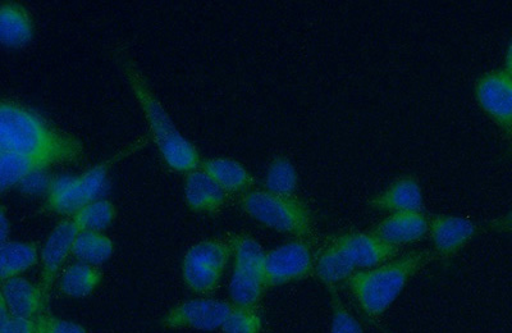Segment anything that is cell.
<instances>
[{
	"label": "cell",
	"instance_id": "cell-23",
	"mask_svg": "<svg viewBox=\"0 0 512 333\" xmlns=\"http://www.w3.org/2000/svg\"><path fill=\"white\" fill-rule=\"evenodd\" d=\"M47 164L26 155L0 150V189L6 191L20 185L30 173L47 170Z\"/></svg>",
	"mask_w": 512,
	"mask_h": 333
},
{
	"label": "cell",
	"instance_id": "cell-19",
	"mask_svg": "<svg viewBox=\"0 0 512 333\" xmlns=\"http://www.w3.org/2000/svg\"><path fill=\"white\" fill-rule=\"evenodd\" d=\"M102 278L98 267L76 262L64 269L59 278V290L70 298H85L94 293Z\"/></svg>",
	"mask_w": 512,
	"mask_h": 333
},
{
	"label": "cell",
	"instance_id": "cell-26",
	"mask_svg": "<svg viewBox=\"0 0 512 333\" xmlns=\"http://www.w3.org/2000/svg\"><path fill=\"white\" fill-rule=\"evenodd\" d=\"M299 185L296 168L286 158H277L268 168L265 176V190L281 196H295Z\"/></svg>",
	"mask_w": 512,
	"mask_h": 333
},
{
	"label": "cell",
	"instance_id": "cell-21",
	"mask_svg": "<svg viewBox=\"0 0 512 333\" xmlns=\"http://www.w3.org/2000/svg\"><path fill=\"white\" fill-rule=\"evenodd\" d=\"M267 289L264 276L260 273L233 268L230 295L235 307L256 308Z\"/></svg>",
	"mask_w": 512,
	"mask_h": 333
},
{
	"label": "cell",
	"instance_id": "cell-17",
	"mask_svg": "<svg viewBox=\"0 0 512 333\" xmlns=\"http://www.w3.org/2000/svg\"><path fill=\"white\" fill-rule=\"evenodd\" d=\"M201 167L226 193H248L254 185V177L235 159L210 158Z\"/></svg>",
	"mask_w": 512,
	"mask_h": 333
},
{
	"label": "cell",
	"instance_id": "cell-1",
	"mask_svg": "<svg viewBox=\"0 0 512 333\" xmlns=\"http://www.w3.org/2000/svg\"><path fill=\"white\" fill-rule=\"evenodd\" d=\"M0 150L52 166L75 162L84 153L79 140L50 127L38 114L4 99L0 107Z\"/></svg>",
	"mask_w": 512,
	"mask_h": 333
},
{
	"label": "cell",
	"instance_id": "cell-34",
	"mask_svg": "<svg viewBox=\"0 0 512 333\" xmlns=\"http://www.w3.org/2000/svg\"><path fill=\"white\" fill-rule=\"evenodd\" d=\"M491 227L498 232H512V209L504 217L493 221Z\"/></svg>",
	"mask_w": 512,
	"mask_h": 333
},
{
	"label": "cell",
	"instance_id": "cell-20",
	"mask_svg": "<svg viewBox=\"0 0 512 333\" xmlns=\"http://www.w3.org/2000/svg\"><path fill=\"white\" fill-rule=\"evenodd\" d=\"M39 260L38 248L32 243L8 241L0 248V277L2 281L13 277H21Z\"/></svg>",
	"mask_w": 512,
	"mask_h": 333
},
{
	"label": "cell",
	"instance_id": "cell-14",
	"mask_svg": "<svg viewBox=\"0 0 512 333\" xmlns=\"http://www.w3.org/2000/svg\"><path fill=\"white\" fill-rule=\"evenodd\" d=\"M423 203L422 187L413 176L401 177L392 182L383 193L370 200V205L377 211L390 213L422 212Z\"/></svg>",
	"mask_w": 512,
	"mask_h": 333
},
{
	"label": "cell",
	"instance_id": "cell-22",
	"mask_svg": "<svg viewBox=\"0 0 512 333\" xmlns=\"http://www.w3.org/2000/svg\"><path fill=\"white\" fill-rule=\"evenodd\" d=\"M114 252L113 241L103 232L80 231L72 255L79 262L98 267L108 262Z\"/></svg>",
	"mask_w": 512,
	"mask_h": 333
},
{
	"label": "cell",
	"instance_id": "cell-10",
	"mask_svg": "<svg viewBox=\"0 0 512 333\" xmlns=\"http://www.w3.org/2000/svg\"><path fill=\"white\" fill-rule=\"evenodd\" d=\"M344 250L356 269H370L391 262L399 249L386 243L374 232H349L333 239Z\"/></svg>",
	"mask_w": 512,
	"mask_h": 333
},
{
	"label": "cell",
	"instance_id": "cell-28",
	"mask_svg": "<svg viewBox=\"0 0 512 333\" xmlns=\"http://www.w3.org/2000/svg\"><path fill=\"white\" fill-rule=\"evenodd\" d=\"M185 257L198 260L223 273L232 257V246L230 241L226 243L223 240H204L192 246Z\"/></svg>",
	"mask_w": 512,
	"mask_h": 333
},
{
	"label": "cell",
	"instance_id": "cell-32",
	"mask_svg": "<svg viewBox=\"0 0 512 333\" xmlns=\"http://www.w3.org/2000/svg\"><path fill=\"white\" fill-rule=\"evenodd\" d=\"M39 326L43 328L45 333H88L81 325L75 322L66 321L52 316H39L36 318Z\"/></svg>",
	"mask_w": 512,
	"mask_h": 333
},
{
	"label": "cell",
	"instance_id": "cell-35",
	"mask_svg": "<svg viewBox=\"0 0 512 333\" xmlns=\"http://www.w3.org/2000/svg\"><path fill=\"white\" fill-rule=\"evenodd\" d=\"M11 231V225H9L8 218L4 209L0 214V237H2V245L8 243V235Z\"/></svg>",
	"mask_w": 512,
	"mask_h": 333
},
{
	"label": "cell",
	"instance_id": "cell-27",
	"mask_svg": "<svg viewBox=\"0 0 512 333\" xmlns=\"http://www.w3.org/2000/svg\"><path fill=\"white\" fill-rule=\"evenodd\" d=\"M182 276L186 285L195 293L210 294L221 284L223 273L205 266L198 260L185 257L182 263Z\"/></svg>",
	"mask_w": 512,
	"mask_h": 333
},
{
	"label": "cell",
	"instance_id": "cell-25",
	"mask_svg": "<svg viewBox=\"0 0 512 333\" xmlns=\"http://www.w3.org/2000/svg\"><path fill=\"white\" fill-rule=\"evenodd\" d=\"M232 255L235 258V268L246 269L264 276L265 258L267 252L253 237L239 235L230 240Z\"/></svg>",
	"mask_w": 512,
	"mask_h": 333
},
{
	"label": "cell",
	"instance_id": "cell-12",
	"mask_svg": "<svg viewBox=\"0 0 512 333\" xmlns=\"http://www.w3.org/2000/svg\"><path fill=\"white\" fill-rule=\"evenodd\" d=\"M373 232L386 243L400 248L429 234V220L419 211L391 213L374 227Z\"/></svg>",
	"mask_w": 512,
	"mask_h": 333
},
{
	"label": "cell",
	"instance_id": "cell-8",
	"mask_svg": "<svg viewBox=\"0 0 512 333\" xmlns=\"http://www.w3.org/2000/svg\"><path fill=\"white\" fill-rule=\"evenodd\" d=\"M475 94L483 111L511 135L512 77L505 70L488 72L477 82Z\"/></svg>",
	"mask_w": 512,
	"mask_h": 333
},
{
	"label": "cell",
	"instance_id": "cell-37",
	"mask_svg": "<svg viewBox=\"0 0 512 333\" xmlns=\"http://www.w3.org/2000/svg\"><path fill=\"white\" fill-rule=\"evenodd\" d=\"M36 323H38V321H36ZM35 333H45V331L43 330V328H41L39 326V323H38V328H36V332Z\"/></svg>",
	"mask_w": 512,
	"mask_h": 333
},
{
	"label": "cell",
	"instance_id": "cell-11",
	"mask_svg": "<svg viewBox=\"0 0 512 333\" xmlns=\"http://www.w3.org/2000/svg\"><path fill=\"white\" fill-rule=\"evenodd\" d=\"M477 234V226L468 218L454 216H436L429 220L434 250L442 258L452 257L460 252Z\"/></svg>",
	"mask_w": 512,
	"mask_h": 333
},
{
	"label": "cell",
	"instance_id": "cell-15",
	"mask_svg": "<svg viewBox=\"0 0 512 333\" xmlns=\"http://www.w3.org/2000/svg\"><path fill=\"white\" fill-rule=\"evenodd\" d=\"M186 203L196 212L213 213L226 204L227 193L204 170L187 173Z\"/></svg>",
	"mask_w": 512,
	"mask_h": 333
},
{
	"label": "cell",
	"instance_id": "cell-16",
	"mask_svg": "<svg viewBox=\"0 0 512 333\" xmlns=\"http://www.w3.org/2000/svg\"><path fill=\"white\" fill-rule=\"evenodd\" d=\"M34 35L29 11L21 4L7 2L0 8V40L8 48H21L29 44Z\"/></svg>",
	"mask_w": 512,
	"mask_h": 333
},
{
	"label": "cell",
	"instance_id": "cell-29",
	"mask_svg": "<svg viewBox=\"0 0 512 333\" xmlns=\"http://www.w3.org/2000/svg\"><path fill=\"white\" fill-rule=\"evenodd\" d=\"M262 317L256 308L233 307L222 326L223 333H260Z\"/></svg>",
	"mask_w": 512,
	"mask_h": 333
},
{
	"label": "cell",
	"instance_id": "cell-9",
	"mask_svg": "<svg viewBox=\"0 0 512 333\" xmlns=\"http://www.w3.org/2000/svg\"><path fill=\"white\" fill-rule=\"evenodd\" d=\"M79 232L76 223L70 218L58 223L45 241L44 248L41 250L40 287L47 298L64 263L73 252V245Z\"/></svg>",
	"mask_w": 512,
	"mask_h": 333
},
{
	"label": "cell",
	"instance_id": "cell-18",
	"mask_svg": "<svg viewBox=\"0 0 512 333\" xmlns=\"http://www.w3.org/2000/svg\"><path fill=\"white\" fill-rule=\"evenodd\" d=\"M358 271L340 245L332 240L315 259L314 272L319 280L333 289L340 282H347Z\"/></svg>",
	"mask_w": 512,
	"mask_h": 333
},
{
	"label": "cell",
	"instance_id": "cell-33",
	"mask_svg": "<svg viewBox=\"0 0 512 333\" xmlns=\"http://www.w3.org/2000/svg\"><path fill=\"white\" fill-rule=\"evenodd\" d=\"M38 328L36 319L9 317L0 322V333H35Z\"/></svg>",
	"mask_w": 512,
	"mask_h": 333
},
{
	"label": "cell",
	"instance_id": "cell-2",
	"mask_svg": "<svg viewBox=\"0 0 512 333\" xmlns=\"http://www.w3.org/2000/svg\"><path fill=\"white\" fill-rule=\"evenodd\" d=\"M432 258L427 250L411 252L382 266L356 271L346 284L360 308L370 317H379L390 309L411 278Z\"/></svg>",
	"mask_w": 512,
	"mask_h": 333
},
{
	"label": "cell",
	"instance_id": "cell-6",
	"mask_svg": "<svg viewBox=\"0 0 512 333\" xmlns=\"http://www.w3.org/2000/svg\"><path fill=\"white\" fill-rule=\"evenodd\" d=\"M315 258L308 240L296 239L267 253L264 280L268 287L304 280L312 275Z\"/></svg>",
	"mask_w": 512,
	"mask_h": 333
},
{
	"label": "cell",
	"instance_id": "cell-7",
	"mask_svg": "<svg viewBox=\"0 0 512 333\" xmlns=\"http://www.w3.org/2000/svg\"><path fill=\"white\" fill-rule=\"evenodd\" d=\"M232 305L216 299H192L173 308L163 319L168 328L216 331L222 328Z\"/></svg>",
	"mask_w": 512,
	"mask_h": 333
},
{
	"label": "cell",
	"instance_id": "cell-13",
	"mask_svg": "<svg viewBox=\"0 0 512 333\" xmlns=\"http://www.w3.org/2000/svg\"><path fill=\"white\" fill-rule=\"evenodd\" d=\"M44 291L40 285L32 284L24 277H13L3 281L2 304L12 317L34 319L45 305Z\"/></svg>",
	"mask_w": 512,
	"mask_h": 333
},
{
	"label": "cell",
	"instance_id": "cell-36",
	"mask_svg": "<svg viewBox=\"0 0 512 333\" xmlns=\"http://www.w3.org/2000/svg\"><path fill=\"white\" fill-rule=\"evenodd\" d=\"M505 71L512 77V41L509 49H507Z\"/></svg>",
	"mask_w": 512,
	"mask_h": 333
},
{
	"label": "cell",
	"instance_id": "cell-30",
	"mask_svg": "<svg viewBox=\"0 0 512 333\" xmlns=\"http://www.w3.org/2000/svg\"><path fill=\"white\" fill-rule=\"evenodd\" d=\"M331 333H364L358 319L352 316L336 295L332 299Z\"/></svg>",
	"mask_w": 512,
	"mask_h": 333
},
{
	"label": "cell",
	"instance_id": "cell-31",
	"mask_svg": "<svg viewBox=\"0 0 512 333\" xmlns=\"http://www.w3.org/2000/svg\"><path fill=\"white\" fill-rule=\"evenodd\" d=\"M52 177L48 175L47 170H38L30 173L20 184L22 193L29 195L48 194Z\"/></svg>",
	"mask_w": 512,
	"mask_h": 333
},
{
	"label": "cell",
	"instance_id": "cell-24",
	"mask_svg": "<svg viewBox=\"0 0 512 333\" xmlns=\"http://www.w3.org/2000/svg\"><path fill=\"white\" fill-rule=\"evenodd\" d=\"M116 207L107 199L95 200L85 205L72 217L80 231L103 232L116 218Z\"/></svg>",
	"mask_w": 512,
	"mask_h": 333
},
{
	"label": "cell",
	"instance_id": "cell-4",
	"mask_svg": "<svg viewBox=\"0 0 512 333\" xmlns=\"http://www.w3.org/2000/svg\"><path fill=\"white\" fill-rule=\"evenodd\" d=\"M242 209L262 225L308 240L313 234V213L296 196H281L267 190L248 191L241 199Z\"/></svg>",
	"mask_w": 512,
	"mask_h": 333
},
{
	"label": "cell",
	"instance_id": "cell-5",
	"mask_svg": "<svg viewBox=\"0 0 512 333\" xmlns=\"http://www.w3.org/2000/svg\"><path fill=\"white\" fill-rule=\"evenodd\" d=\"M112 161L98 164L80 176H59L48 191L49 211L62 216H75L85 205L103 199L108 190V172Z\"/></svg>",
	"mask_w": 512,
	"mask_h": 333
},
{
	"label": "cell",
	"instance_id": "cell-38",
	"mask_svg": "<svg viewBox=\"0 0 512 333\" xmlns=\"http://www.w3.org/2000/svg\"><path fill=\"white\" fill-rule=\"evenodd\" d=\"M510 136H511V139H512V131H511V135Z\"/></svg>",
	"mask_w": 512,
	"mask_h": 333
},
{
	"label": "cell",
	"instance_id": "cell-3",
	"mask_svg": "<svg viewBox=\"0 0 512 333\" xmlns=\"http://www.w3.org/2000/svg\"><path fill=\"white\" fill-rule=\"evenodd\" d=\"M122 67L137 102L143 108L155 144L164 161L177 172L190 173L198 170L201 163L198 149L178 131L172 118L162 103L155 98L143 75L136 70L130 59L122 58Z\"/></svg>",
	"mask_w": 512,
	"mask_h": 333
}]
</instances>
